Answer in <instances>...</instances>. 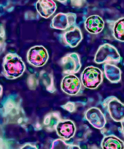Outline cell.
<instances>
[{
    "label": "cell",
    "instance_id": "5bb4252c",
    "mask_svg": "<svg viewBox=\"0 0 124 149\" xmlns=\"http://www.w3.org/2000/svg\"><path fill=\"white\" fill-rule=\"evenodd\" d=\"M105 78L112 83H118L121 79L120 69L114 64L105 63L103 65Z\"/></svg>",
    "mask_w": 124,
    "mask_h": 149
},
{
    "label": "cell",
    "instance_id": "8992f818",
    "mask_svg": "<svg viewBox=\"0 0 124 149\" xmlns=\"http://www.w3.org/2000/svg\"><path fill=\"white\" fill-rule=\"evenodd\" d=\"M48 58V51L42 45H35L31 47L27 53L28 62L35 67L44 65Z\"/></svg>",
    "mask_w": 124,
    "mask_h": 149
},
{
    "label": "cell",
    "instance_id": "4fadbf2b",
    "mask_svg": "<svg viewBox=\"0 0 124 149\" xmlns=\"http://www.w3.org/2000/svg\"><path fill=\"white\" fill-rule=\"evenodd\" d=\"M35 6L38 13L45 18H48L53 15L57 8L55 2L52 0L38 1Z\"/></svg>",
    "mask_w": 124,
    "mask_h": 149
},
{
    "label": "cell",
    "instance_id": "ffe728a7",
    "mask_svg": "<svg viewBox=\"0 0 124 149\" xmlns=\"http://www.w3.org/2000/svg\"><path fill=\"white\" fill-rule=\"evenodd\" d=\"M121 123V125L122 131L123 134L124 136V120L122 121Z\"/></svg>",
    "mask_w": 124,
    "mask_h": 149
},
{
    "label": "cell",
    "instance_id": "e0dca14e",
    "mask_svg": "<svg viewBox=\"0 0 124 149\" xmlns=\"http://www.w3.org/2000/svg\"><path fill=\"white\" fill-rule=\"evenodd\" d=\"M109 23L113 37L117 40L124 42V17L116 21H111Z\"/></svg>",
    "mask_w": 124,
    "mask_h": 149
},
{
    "label": "cell",
    "instance_id": "7a4b0ae2",
    "mask_svg": "<svg viewBox=\"0 0 124 149\" xmlns=\"http://www.w3.org/2000/svg\"><path fill=\"white\" fill-rule=\"evenodd\" d=\"M94 60L98 64L105 63L116 65L121 62L122 58L118 49L114 45L105 43L100 45Z\"/></svg>",
    "mask_w": 124,
    "mask_h": 149
},
{
    "label": "cell",
    "instance_id": "52a82bcc",
    "mask_svg": "<svg viewBox=\"0 0 124 149\" xmlns=\"http://www.w3.org/2000/svg\"><path fill=\"white\" fill-rule=\"evenodd\" d=\"M60 64L64 74H75L79 72L81 67L79 55L76 52L67 54L61 58Z\"/></svg>",
    "mask_w": 124,
    "mask_h": 149
},
{
    "label": "cell",
    "instance_id": "7c38bea8",
    "mask_svg": "<svg viewBox=\"0 0 124 149\" xmlns=\"http://www.w3.org/2000/svg\"><path fill=\"white\" fill-rule=\"evenodd\" d=\"M84 24L87 31L92 34H97L104 29L105 22L99 15H92L86 19Z\"/></svg>",
    "mask_w": 124,
    "mask_h": 149
},
{
    "label": "cell",
    "instance_id": "9a60e30c",
    "mask_svg": "<svg viewBox=\"0 0 124 149\" xmlns=\"http://www.w3.org/2000/svg\"><path fill=\"white\" fill-rule=\"evenodd\" d=\"M101 147L104 149H124V142L114 135H109L103 138Z\"/></svg>",
    "mask_w": 124,
    "mask_h": 149
},
{
    "label": "cell",
    "instance_id": "ac0fdd59",
    "mask_svg": "<svg viewBox=\"0 0 124 149\" xmlns=\"http://www.w3.org/2000/svg\"><path fill=\"white\" fill-rule=\"evenodd\" d=\"M73 145H70L66 143L62 139H57L53 141L51 149H71L73 148Z\"/></svg>",
    "mask_w": 124,
    "mask_h": 149
},
{
    "label": "cell",
    "instance_id": "3957f363",
    "mask_svg": "<svg viewBox=\"0 0 124 149\" xmlns=\"http://www.w3.org/2000/svg\"><path fill=\"white\" fill-rule=\"evenodd\" d=\"M81 78L84 87L94 89L97 88L103 82L104 73L98 68L89 66L82 72Z\"/></svg>",
    "mask_w": 124,
    "mask_h": 149
},
{
    "label": "cell",
    "instance_id": "30bf717a",
    "mask_svg": "<svg viewBox=\"0 0 124 149\" xmlns=\"http://www.w3.org/2000/svg\"><path fill=\"white\" fill-rule=\"evenodd\" d=\"M85 118L93 127L97 129H103L106 123L105 115L100 109L96 107L88 109L86 112Z\"/></svg>",
    "mask_w": 124,
    "mask_h": 149
},
{
    "label": "cell",
    "instance_id": "9c48e42d",
    "mask_svg": "<svg viewBox=\"0 0 124 149\" xmlns=\"http://www.w3.org/2000/svg\"><path fill=\"white\" fill-rule=\"evenodd\" d=\"M61 86L64 92L72 95H77L79 93L82 87L80 79L74 74H67L64 77Z\"/></svg>",
    "mask_w": 124,
    "mask_h": 149
},
{
    "label": "cell",
    "instance_id": "277c9868",
    "mask_svg": "<svg viewBox=\"0 0 124 149\" xmlns=\"http://www.w3.org/2000/svg\"><path fill=\"white\" fill-rule=\"evenodd\" d=\"M101 104L115 122H121L124 120V104L116 97H108Z\"/></svg>",
    "mask_w": 124,
    "mask_h": 149
},
{
    "label": "cell",
    "instance_id": "2e32d148",
    "mask_svg": "<svg viewBox=\"0 0 124 149\" xmlns=\"http://www.w3.org/2000/svg\"><path fill=\"white\" fill-rule=\"evenodd\" d=\"M61 120H62L60 112H52L47 114L44 118V127L47 131H54L56 130L57 126Z\"/></svg>",
    "mask_w": 124,
    "mask_h": 149
},
{
    "label": "cell",
    "instance_id": "8fae6325",
    "mask_svg": "<svg viewBox=\"0 0 124 149\" xmlns=\"http://www.w3.org/2000/svg\"><path fill=\"white\" fill-rule=\"evenodd\" d=\"M58 136L66 140H68L74 136L76 128L75 123L69 120H61L56 128Z\"/></svg>",
    "mask_w": 124,
    "mask_h": 149
},
{
    "label": "cell",
    "instance_id": "d6986e66",
    "mask_svg": "<svg viewBox=\"0 0 124 149\" xmlns=\"http://www.w3.org/2000/svg\"><path fill=\"white\" fill-rule=\"evenodd\" d=\"M61 107L70 112H73L75 111L76 108L75 102H68L65 104L61 106Z\"/></svg>",
    "mask_w": 124,
    "mask_h": 149
},
{
    "label": "cell",
    "instance_id": "ba28073f",
    "mask_svg": "<svg viewBox=\"0 0 124 149\" xmlns=\"http://www.w3.org/2000/svg\"><path fill=\"white\" fill-rule=\"evenodd\" d=\"M77 16L73 13H60L53 17L50 24L51 28L61 30H67L76 25Z\"/></svg>",
    "mask_w": 124,
    "mask_h": 149
},
{
    "label": "cell",
    "instance_id": "6da1fadb",
    "mask_svg": "<svg viewBox=\"0 0 124 149\" xmlns=\"http://www.w3.org/2000/svg\"><path fill=\"white\" fill-rule=\"evenodd\" d=\"M25 70V64L17 54L10 52L3 58L2 73L7 79H17L23 74Z\"/></svg>",
    "mask_w": 124,
    "mask_h": 149
},
{
    "label": "cell",
    "instance_id": "5b68a950",
    "mask_svg": "<svg viewBox=\"0 0 124 149\" xmlns=\"http://www.w3.org/2000/svg\"><path fill=\"white\" fill-rule=\"evenodd\" d=\"M60 42L65 46L76 47L83 39V35L79 27L75 25L64 30L59 35Z\"/></svg>",
    "mask_w": 124,
    "mask_h": 149
}]
</instances>
